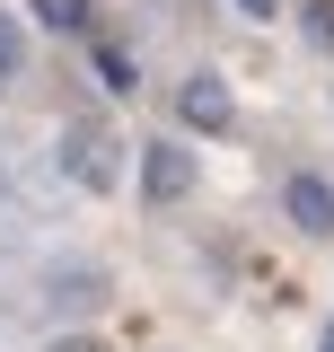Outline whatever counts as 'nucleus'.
Listing matches in <instances>:
<instances>
[{
    "label": "nucleus",
    "mask_w": 334,
    "mask_h": 352,
    "mask_svg": "<svg viewBox=\"0 0 334 352\" xmlns=\"http://www.w3.org/2000/svg\"><path fill=\"white\" fill-rule=\"evenodd\" d=\"M53 176H71L80 194H115V176H124L115 132H106V124H71L62 141H53Z\"/></svg>",
    "instance_id": "f257e3e1"
},
{
    "label": "nucleus",
    "mask_w": 334,
    "mask_h": 352,
    "mask_svg": "<svg viewBox=\"0 0 334 352\" xmlns=\"http://www.w3.org/2000/svg\"><path fill=\"white\" fill-rule=\"evenodd\" d=\"M176 115L194 132H229V115H238V97H229V80L220 71H194V80L176 88Z\"/></svg>",
    "instance_id": "f03ea898"
},
{
    "label": "nucleus",
    "mask_w": 334,
    "mask_h": 352,
    "mask_svg": "<svg viewBox=\"0 0 334 352\" xmlns=\"http://www.w3.org/2000/svg\"><path fill=\"white\" fill-rule=\"evenodd\" d=\"M141 194H150V203H185V194H194V159H185L176 141H150V150H141Z\"/></svg>",
    "instance_id": "7ed1b4c3"
},
{
    "label": "nucleus",
    "mask_w": 334,
    "mask_h": 352,
    "mask_svg": "<svg viewBox=\"0 0 334 352\" xmlns=\"http://www.w3.org/2000/svg\"><path fill=\"white\" fill-rule=\"evenodd\" d=\"M282 203H291V220L308 229V238H334V185H326V176H291Z\"/></svg>",
    "instance_id": "20e7f679"
},
{
    "label": "nucleus",
    "mask_w": 334,
    "mask_h": 352,
    "mask_svg": "<svg viewBox=\"0 0 334 352\" xmlns=\"http://www.w3.org/2000/svg\"><path fill=\"white\" fill-rule=\"evenodd\" d=\"M18 71H27V36H18V18L0 9V88L18 80Z\"/></svg>",
    "instance_id": "39448f33"
},
{
    "label": "nucleus",
    "mask_w": 334,
    "mask_h": 352,
    "mask_svg": "<svg viewBox=\"0 0 334 352\" xmlns=\"http://www.w3.org/2000/svg\"><path fill=\"white\" fill-rule=\"evenodd\" d=\"M27 9H36L44 27H62V36H80V27H88V0H27Z\"/></svg>",
    "instance_id": "423d86ee"
},
{
    "label": "nucleus",
    "mask_w": 334,
    "mask_h": 352,
    "mask_svg": "<svg viewBox=\"0 0 334 352\" xmlns=\"http://www.w3.org/2000/svg\"><path fill=\"white\" fill-rule=\"evenodd\" d=\"M97 291H106L97 273H53V300H80V308H88V300H97Z\"/></svg>",
    "instance_id": "0eeeda50"
},
{
    "label": "nucleus",
    "mask_w": 334,
    "mask_h": 352,
    "mask_svg": "<svg viewBox=\"0 0 334 352\" xmlns=\"http://www.w3.org/2000/svg\"><path fill=\"white\" fill-rule=\"evenodd\" d=\"M97 80H106V88H132V62L115 53V44H97Z\"/></svg>",
    "instance_id": "6e6552de"
},
{
    "label": "nucleus",
    "mask_w": 334,
    "mask_h": 352,
    "mask_svg": "<svg viewBox=\"0 0 334 352\" xmlns=\"http://www.w3.org/2000/svg\"><path fill=\"white\" fill-rule=\"evenodd\" d=\"M308 27H317V44H334V0H317V9H308Z\"/></svg>",
    "instance_id": "1a4fd4ad"
},
{
    "label": "nucleus",
    "mask_w": 334,
    "mask_h": 352,
    "mask_svg": "<svg viewBox=\"0 0 334 352\" xmlns=\"http://www.w3.org/2000/svg\"><path fill=\"white\" fill-rule=\"evenodd\" d=\"M53 352H97V344H88V335H62V344H53Z\"/></svg>",
    "instance_id": "9d476101"
},
{
    "label": "nucleus",
    "mask_w": 334,
    "mask_h": 352,
    "mask_svg": "<svg viewBox=\"0 0 334 352\" xmlns=\"http://www.w3.org/2000/svg\"><path fill=\"white\" fill-rule=\"evenodd\" d=\"M238 9H247V18H273V0H238Z\"/></svg>",
    "instance_id": "9b49d317"
},
{
    "label": "nucleus",
    "mask_w": 334,
    "mask_h": 352,
    "mask_svg": "<svg viewBox=\"0 0 334 352\" xmlns=\"http://www.w3.org/2000/svg\"><path fill=\"white\" fill-rule=\"evenodd\" d=\"M317 352H334V326H326V344H317Z\"/></svg>",
    "instance_id": "f8f14e48"
}]
</instances>
